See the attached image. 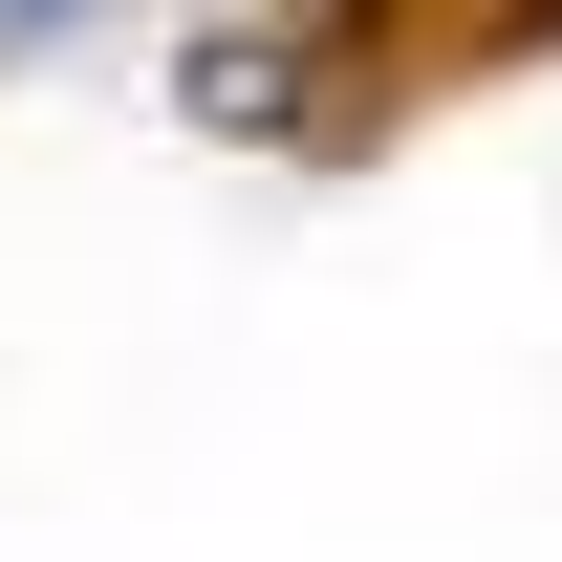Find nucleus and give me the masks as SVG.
<instances>
[{
  "label": "nucleus",
  "mask_w": 562,
  "mask_h": 562,
  "mask_svg": "<svg viewBox=\"0 0 562 562\" xmlns=\"http://www.w3.org/2000/svg\"><path fill=\"white\" fill-rule=\"evenodd\" d=\"M66 22H87V0H0V66H22V44H66Z\"/></svg>",
  "instance_id": "nucleus-1"
}]
</instances>
